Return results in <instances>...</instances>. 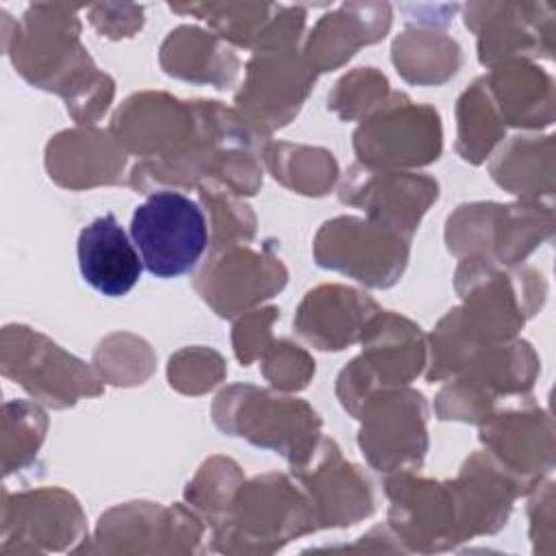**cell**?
I'll list each match as a JSON object with an SVG mask.
<instances>
[{
  "label": "cell",
  "instance_id": "cell-3",
  "mask_svg": "<svg viewBox=\"0 0 556 556\" xmlns=\"http://www.w3.org/2000/svg\"><path fill=\"white\" fill-rule=\"evenodd\" d=\"M211 419L219 432L276 452L289 467L311 456L324 426L306 400L250 382L222 389L211 404Z\"/></svg>",
  "mask_w": 556,
  "mask_h": 556
},
{
  "label": "cell",
  "instance_id": "cell-41",
  "mask_svg": "<svg viewBox=\"0 0 556 556\" xmlns=\"http://www.w3.org/2000/svg\"><path fill=\"white\" fill-rule=\"evenodd\" d=\"M263 378L271 389L282 393H298L306 389L315 376L313 356L287 337L274 339L258 358Z\"/></svg>",
  "mask_w": 556,
  "mask_h": 556
},
{
  "label": "cell",
  "instance_id": "cell-19",
  "mask_svg": "<svg viewBox=\"0 0 556 556\" xmlns=\"http://www.w3.org/2000/svg\"><path fill=\"white\" fill-rule=\"evenodd\" d=\"M482 450L517 482L528 495L554 469V421L547 408L519 400L515 406L497 408L480 424Z\"/></svg>",
  "mask_w": 556,
  "mask_h": 556
},
{
  "label": "cell",
  "instance_id": "cell-11",
  "mask_svg": "<svg viewBox=\"0 0 556 556\" xmlns=\"http://www.w3.org/2000/svg\"><path fill=\"white\" fill-rule=\"evenodd\" d=\"M358 163L382 169H417L439 161L443 152L441 115L432 104L391 91L382 106L358 122L352 135Z\"/></svg>",
  "mask_w": 556,
  "mask_h": 556
},
{
  "label": "cell",
  "instance_id": "cell-24",
  "mask_svg": "<svg viewBox=\"0 0 556 556\" xmlns=\"http://www.w3.org/2000/svg\"><path fill=\"white\" fill-rule=\"evenodd\" d=\"M391 24L393 7L389 2H343L324 13L308 35H304L302 56L317 76L334 72L361 48L382 41Z\"/></svg>",
  "mask_w": 556,
  "mask_h": 556
},
{
  "label": "cell",
  "instance_id": "cell-12",
  "mask_svg": "<svg viewBox=\"0 0 556 556\" xmlns=\"http://www.w3.org/2000/svg\"><path fill=\"white\" fill-rule=\"evenodd\" d=\"M206 523L187 504L124 502L100 515L76 554H200Z\"/></svg>",
  "mask_w": 556,
  "mask_h": 556
},
{
  "label": "cell",
  "instance_id": "cell-16",
  "mask_svg": "<svg viewBox=\"0 0 556 556\" xmlns=\"http://www.w3.org/2000/svg\"><path fill=\"white\" fill-rule=\"evenodd\" d=\"M89 539L87 517L74 493L61 486L2 491L0 554L76 552Z\"/></svg>",
  "mask_w": 556,
  "mask_h": 556
},
{
  "label": "cell",
  "instance_id": "cell-7",
  "mask_svg": "<svg viewBox=\"0 0 556 556\" xmlns=\"http://www.w3.org/2000/svg\"><path fill=\"white\" fill-rule=\"evenodd\" d=\"M361 345V354L339 371L334 384L339 404L354 419L374 391L408 387L428 363L424 330L395 311L380 308L365 326Z\"/></svg>",
  "mask_w": 556,
  "mask_h": 556
},
{
  "label": "cell",
  "instance_id": "cell-25",
  "mask_svg": "<svg viewBox=\"0 0 556 556\" xmlns=\"http://www.w3.org/2000/svg\"><path fill=\"white\" fill-rule=\"evenodd\" d=\"M380 311V304L361 289L326 282L308 289L300 300L293 328L321 352H341L361 343L365 326Z\"/></svg>",
  "mask_w": 556,
  "mask_h": 556
},
{
  "label": "cell",
  "instance_id": "cell-10",
  "mask_svg": "<svg viewBox=\"0 0 556 556\" xmlns=\"http://www.w3.org/2000/svg\"><path fill=\"white\" fill-rule=\"evenodd\" d=\"M413 237L356 215L326 219L313 237V258L369 289L397 285L408 267Z\"/></svg>",
  "mask_w": 556,
  "mask_h": 556
},
{
  "label": "cell",
  "instance_id": "cell-28",
  "mask_svg": "<svg viewBox=\"0 0 556 556\" xmlns=\"http://www.w3.org/2000/svg\"><path fill=\"white\" fill-rule=\"evenodd\" d=\"M452 480L469 541L500 532L508 523L515 500L523 495L517 482L484 450L471 452Z\"/></svg>",
  "mask_w": 556,
  "mask_h": 556
},
{
  "label": "cell",
  "instance_id": "cell-18",
  "mask_svg": "<svg viewBox=\"0 0 556 556\" xmlns=\"http://www.w3.org/2000/svg\"><path fill=\"white\" fill-rule=\"evenodd\" d=\"M317 74L306 65L302 46L252 52L235 93V109L263 135L271 137L295 119L315 87Z\"/></svg>",
  "mask_w": 556,
  "mask_h": 556
},
{
  "label": "cell",
  "instance_id": "cell-23",
  "mask_svg": "<svg viewBox=\"0 0 556 556\" xmlns=\"http://www.w3.org/2000/svg\"><path fill=\"white\" fill-rule=\"evenodd\" d=\"M43 165L52 182L70 191L119 185L128 154L109 130L74 126L56 132L46 143Z\"/></svg>",
  "mask_w": 556,
  "mask_h": 556
},
{
  "label": "cell",
  "instance_id": "cell-4",
  "mask_svg": "<svg viewBox=\"0 0 556 556\" xmlns=\"http://www.w3.org/2000/svg\"><path fill=\"white\" fill-rule=\"evenodd\" d=\"M454 289L460 298V317L484 343L515 339L547 298V282L539 269L484 258H458Z\"/></svg>",
  "mask_w": 556,
  "mask_h": 556
},
{
  "label": "cell",
  "instance_id": "cell-43",
  "mask_svg": "<svg viewBox=\"0 0 556 556\" xmlns=\"http://www.w3.org/2000/svg\"><path fill=\"white\" fill-rule=\"evenodd\" d=\"M85 11L93 30L111 41L130 39L146 24L143 7L135 2H93Z\"/></svg>",
  "mask_w": 556,
  "mask_h": 556
},
{
  "label": "cell",
  "instance_id": "cell-29",
  "mask_svg": "<svg viewBox=\"0 0 556 556\" xmlns=\"http://www.w3.org/2000/svg\"><path fill=\"white\" fill-rule=\"evenodd\" d=\"M159 65L172 78L224 91L232 87L241 70V59L230 43L208 28L182 24L163 39Z\"/></svg>",
  "mask_w": 556,
  "mask_h": 556
},
{
  "label": "cell",
  "instance_id": "cell-6",
  "mask_svg": "<svg viewBox=\"0 0 556 556\" xmlns=\"http://www.w3.org/2000/svg\"><path fill=\"white\" fill-rule=\"evenodd\" d=\"M554 206L536 202H465L445 219V248L456 258L521 265L552 239Z\"/></svg>",
  "mask_w": 556,
  "mask_h": 556
},
{
  "label": "cell",
  "instance_id": "cell-33",
  "mask_svg": "<svg viewBox=\"0 0 556 556\" xmlns=\"http://www.w3.org/2000/svg\"><path fill=\"white\" fill-rule=\"evenodd\" d=\"M169 11L191 15L208 26L219 39L232 48L254 52L276 17V2H185L167 4Z\"/></svg>",
  "mask_w": 556,
  "mask_h": 556
},
{
  "label": "cell",
  "instance_id": "cell-42",
  "mask_svg": "<svg viewBox=\"0 0 556 556\" xmlns=\"http://www.w3.org/2000/svg\"><path fill=\"white\" fill-rule=\"evenodd\" d=\"M278 317H280L278 306H258L235 319L230 341H232L235 358L243 367L256 363L261 354L267 350V345L276 339L271 328Z\"/></svg>",
  "mask_w": 556,
  "mask_h": 556
},
{
  "label": "cell",
  "instance_id": "cell-45",
  "mask_svg": "<svg viewBox=\"0 0 556 556\" xmlns=\"http://www.w3.org/2000/svg\"><path fill=\"white\" fill-rule=\"evenodd\" d=\"M317 552H365V554H406L397 536L391 532V528L384 526H374L369 532L361 536L354 545H343V547H319Z\"/></svg>",
  "mask_w": 556,
  "mask_h": 556
},
{
  "label": "cell",
  "instance_id": "cell-36",
  "mask_svg": "<svg viewBox=\"0 0 556 556\" xmlns=\"http://www.w3.org/2000/svg\"><path fill=\"white\" fill-rule=\"evenodd\" d=\"M245 473L237 460L228 456H208L195 471V476L187 482L182 497L185 504L195 510L206 528L211 530L219 523L237 493L243 484Z\"/></svg>",
  "mask_w": 556,
  "mask_h": 556
},
{
  "label": "cell",
  "instance_id": "cell-17",
  "mask_svg": "<svg viewBox=\"0 0 556 556\" xmlns=\"http://www.w3.org/2000/svg\"><path fill=\"white\" fill-rule=\"evenodd\" d=\"M460 9L465 26L476 35L478 61L484 67L554 56L556 9L552 2L482 0Z\"/></svg>",
  "mask_w": 556,
  "mask_h": 556
},
{
  "label": "cell",
  "instance_id": "cell-15",
  "mask_svg": "<svg viewBox=\"0 0 556 556\" xmlns=\"http://www.w3.org/2000/svg\"><path fill=\"white\" fill-rule=\"evenodd\" d=\"M358 447L378 473L419 471L428 447V402L421 391L391 387L374 391L358 408Z\"/></svg>",
  "mask_w": 556,
  "mask_h": 556
},
{
  "label": "cell",
  "instance_id": "cell-46",
  "mask_svg": "<svg viewBox=\"0 0 556 556\" xmlns=\"http://www.w3.org/2000/svg\"><path fill=\"white\" fill-rule=\"evenodd\" d=\"M400 9L406 13L408 24L445 28L460 7L458 4H404Z\"/></svg>",
  "mask_w": 556,
  "mask_h": 556
},
{
  "label": "cell",
  "instance_id": "cell-8",
  "mask_svg": "<svg viewBox=\"0 0 556 556\" xmlns=\"http://www.w3.org/2000/svg\"><path fill=\"white\" fill-rule=\"evenodd\" d=\"M0 371L33 400L54 410L104 393V382L93 367L26 324L2 328Z\"/></svg>",
  "mask_w": 556,
  "mask_h": 556
},
{
  "label": "cell",
  "instance_id": "cell-27",
  "mask_svg": "<svg viewBox=\"0 0 556 556\" xmlns=\"http://www.w3.org/2000/svg\"><path fill=\"white\" fill-rule=\"evenodd\" d=\"M83 280L106 298H122L141 278L143 261L113 213L87 224L76 243Z\"/></svg>",
  "mask_w": 556,
  "mask_h": 556
},
{
  "label": "cell",
  "instance_id": "cell-30",
  "mask_svg": "<svg viewBox=\"0 0 556 556\" xmlns=\"http://www.w3.org/2000/svg\"><path fill=\"white\" fill-rule=\"evenodd\" d=\"M489 174L497 187L521 202L554 200V135H515L489 156Z\"/></svg>",
  "mask_w": 556,
  "mask_h": 556
},
{
  "label": "cell",
  "instance_id": "cell-38",
  "mask_svg": "<svg viewBox=\"0 0 556 556\" xmlns=\"http://www.w3.org/2000/svg\"><path fill=\"white\" fill-rule=\"evenodd\" d=\"M200 206L208 215V245L224 248L235 243H252L256 237V213L230 189L208 180L198 187Z\"/></svg>",
  "mask_w": 556,
  "mask_h": 556
},
{
  "label": "cell",
  "instance_id": "cell-40",
  "mask_svg": "<svg viewBox=\"0 0 556 556\" xmlns=\"http://www.w3.org/2000/svg\"><path fill=\"white\" fill-rule=\"evenodd\" d=\"M226 374V358L204 345L182 348L167 361V382L182 395H204L222 384Z\"/></svg>",
  "mask_w": 556,
  "mask_h": 556
},
{
  "label": "cell",
  "instance_id": "cell-14",
  "mask_svg": "<svg viewBox=\"0 0 556 556\" xmlns=\"http://www.w3.org/2000/svg\"><path fill=\"white\" fill-rule=\"evenodd\" d=\"M130 237L152 276L178 278L189 274L208 248L206 213L182 191H156L135 208Z\"/></svg>",
  "mask_w": 556,
  "mask_h": 556
},
{
  "label": "cell",
  "instance_id": "cell-44",
  "mask_svg": "<svg viewBox=\"0 0 556 556\" xmlns=\"http://www.w3.org/2000/svg\"><path fill=\"white\" fill-rule=\"evenodd\" d=\"M528 495L532 552L554 554V482L543 480Z\"/></svg>",
  "mask_w": 556,
  "mask_h": 556
},
{
  "label": "cell",
  "instance_id": "cell-9",
  "mask_svg": "<svg viewBox=\"0 0 556 556\" xmlns=\"http://www.w3.org/2000/svg\"><path fill=\"white\" fill-rule=\"evenodd\" d=\"M389 500L387 526L406 554H437L467 543L454 480H434L417 471L384 473Z\"/></svg>",
  "mask_w": 556,
  "mask_h": 556
},
{
  "label": "cell",
  "instance_id": "cell-31",
  "mask_svg": "<svg viewBox=\"0 0 556 556\" xmlns=\"http://www.w3.org/2000/svg\"><path fill=\"white\" fill-rule=\"evenodd\" d=\"M391 61L408 85L439 87L460 70L463 50L443 28L408 24L391 43Z\"/></svg>",
  "mask_w": 556,
  "mask_h": 556
},
{
  "label": "cell",
  "instance_id": "cell-32",
  "mask_svg": "<svg viewBox=\"0 0 556 556\" xmlns=\"http://www.w3.org/2000/svg\"><path fill=\"white\" fill-rule=\"evenodd\" d=\"M263 165L278 185L306 198L328 195L341 176L330 150L289 141H269L263 150Z\"/></svg>",
  "mask_w": 556,
  "mask_h": 556
},
{
  "label": "cell",
  "instance_id": "cell-13",
  "mask_svg": "<svg viewBox=\"0 0 556 556\" xmlns=\"http://www.w3.org/2000/svg\"><path fill=\"white\" fill-rule=\"evenodd\" d=\"M289 282V269L276 254V241L261 248L235 243L213 248L195 269L191 285L200 300L222 319H237L278 295Z\"/></svg>",
  "mask_w": 556,
  "mask_h": 556
},
{
  "label": "cell",
  "instance_id": "cell-26",
  "mask_svg": "<svg viewBox=\"0 0 556 556\" xmlns=\"http://www.w3.org/2000/svg\"><path fill=\"white\" fill-rule=\"evenodd\" d=\"M482 78L506 128L541 130L554 124V78L534 61H506L491 67Z\"/></svg>",
  "mask_w": 556,
  "mask_h": 556
},
{
  "label": "cell",
  "instance_id": "cell-20",
  "mask_svg": "<svg viewBox=\"0 0 556 556\" xmlns=\"http://www.w3.org/2000/svg\"><path fill=\"white\" fill-rule=\"evenodd\" d=\"M339 202L408 237L439 200L437 178L408 169H382L352 163L339 180Z\"/></svg>",
  "mask_w": 556,
  "mask_h": 556
},
{
  "label": "cell",
  "instance_id": "cell-5",
  "mask_svg": "<svg viewBox=\"0 0 556 556\" xmlns=\"http://www.w3.org/2000/svg\"><path fill=\"white\" fill-rule=\"evenodd\" d=\"M539 371V354L526 339L484 345L456 376L443 380L434 395V413L441 421L480 426L502 400L530 397Z\"/></svg>",
  "mask_w": 556,
  "mask_h": 556
},
{
  "label": "cell",
  "instance_id": "cell-35",
  "mask_svg": "<svg viewBox=\"0 0 556 556\" xmlns=\"http://www.w3.org/2000/svg\"><path fill=\"white\" fill-rule=\"evenodd\" d=\"M50 419L46 410L30 400H9L2 406V476L28 469L46 441Z\"/></svg>",
  "mask_w": 556,
  "mask_h": 556
},
{
  "label": "cell",
  "instance_id": "cell-1",
  "mask_svg": "<svg viewBox=\"0 0 556 556\" xmlns=\"http://www.w3.org/2000/svg\"><path fill=\"white\" fill-rule=\"evenodd\" d=\"M87 4L35 2L20 20L2 15V52L35 89L59 96L76 126H93L115 100V80L85 48L78 11Z\"/></svg>",
  "mask_w": 556,
  "mask_h": 556
},
{
  "label": "cell",
  "instance_id": "cell-2",
  "mask_svg": "<svg viewBox=\"0 0 556 556\" xmlns=\"http://www.w3.org/2000/svg\"><path fill=\"white\" fill-rule=\"evenodd\" d=\"M313 510L291 473L269 471L243 480L224 519L211 528V552L265 556L313 534Z\"/></svg>",
  "mask_w": 556,
  "mask_h": 556
},
{
  "label": "cell",
  "instance_id": "cell-21",
  "mask_svg": "<svg viewBox=\"0 0 556 556\" xmlns=\"http://www.w3.org/2000/svg\"><path fill=\"white\" fill-rule=\"evenodd\" d=\"M289 473L311 502L315 530L354 526L376 508L369 478L343 456L334 439L321 434L311 456Z\"/></svg>",
  "mask_w": 556,
  "mask_h": 556
},
{
  "label": "cell",
  "instance_id": "cell-37",
  "mask_svg": "<svg viewBox=\"0 0 556 556\" xmlns=\"http://www.w3.org/2000/svg\"><path fill=\"white\" fill-rule=\"evenodd\" d=\"M91 365L104 384L137 387L154 374L156 354L139 334L119 330L98 343Z\"/></svg>",
  "mask_w": 556,
  "mask_h": 556
},
{
  "label": "cell",
  "instance_id": "cell-39",
  "mask_svg": "<svg viewBox=\"0 0 556 556\" xmlns=\"http://www.w3.org/2000/svg\"><path fill=\"white\" fill-rule=\"evenodd\" d=\"M389 78L378 67H354L328 91L326 106L341 122H363L389 98Z\"/></svg>",
  "mask_w": 556,
  "mask_h": 556
},
{
  "label": "cell",
  "instance_id": "cell-34",
  "mask_svg": "<svg viewBox=\"0 0 556 556\" xmlns=\"http://www.w3.org/2000/svg\"><path fill=\"white\" fill-rule=\"evenodd\" d=\"M506 126L500 119L484 78H476L456 100V154L469 165H482L504 141Z\"/></svg>",
  "mask_w": 556,
  "mask_h": 556
},
{
  "label": "cell",
  "instance_id": "cell-22",
  "mask_svg": "<svg viewBox=\"0 0 556 556\" xmlns=\"http://www.w3.org/2000/svg\"><path fill=\"white\" fill-rule=\"evenodd\" d=\"M109 132L139 161L167 156L200 135L191 100L154 89L130 93L113 113Z\"/></svg>",
  "mask_w": 556,
  "mask_h": 556
}]
</instances>
